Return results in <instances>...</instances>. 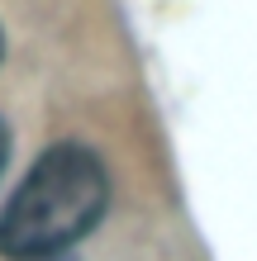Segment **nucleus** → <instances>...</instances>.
I'll list each match as a JSON object with an SVG mask.
<instances>
[{
	"label": "nucleus",
	"mask_w": 257,
	"mask_h": 261,
	"mask_svg": "<svg viewBox=\"0 0 257 261\" xmlns=\"http://www.w3.org/2000/svg\"><path fill=\"white\" fill-rule=\"evenodd\" d=\"M110 204L105 162L86 143H57L19 180L14 199L0 214V252L14 261L62 256L100 223Z\"/></svg>",
	"instance_id": "f257e3e1"
},
{
	"label": "nucleus",
	"mask_w": 257,
	"mask_h": 261,
	"mask_svg": "<svg viewBox=\"0 0 257 261\" xmlns=\"http://www.w3.org/2000/svg\"><path fill=\"white\" fill-rule=\"evenodd\" d=\"M5 157H10V133H5V124H0V171H5Z\"/></svg>",
	"instance_id": "f03ea898"
},
{
	"label": "nucleus",
	"mask_w": 257,
	"mask_h": 261,
	"mask_svg": "<svg viewBox=\"0 0 257 261\" xmlns=\"http://www.w3.org/2000/svg\"><path fill=\"white\" fill-rule=\"evenodd\" d=\"M43 261H67V256H43Z\"/></svg>",
	"instance_id": "7ed1b4c3"
}]
</instances>
